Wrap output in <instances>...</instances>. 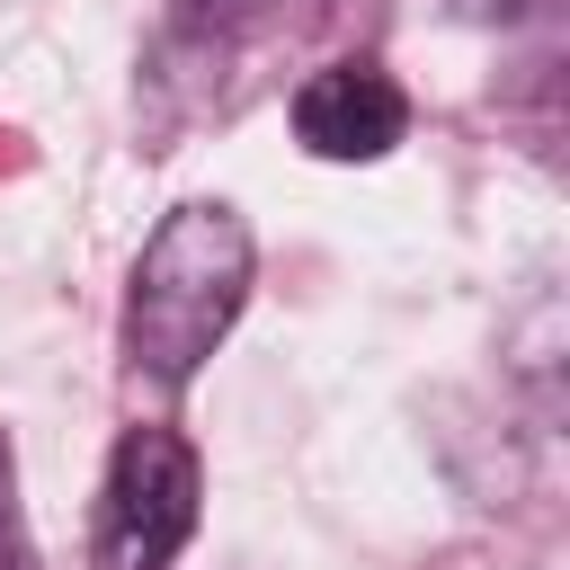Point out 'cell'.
Wrapping results in <instances>:
<instances>
[{"label":"cell","instance_id":"obj_1","mask_svg":"<svg viewBox=\"0 0 570 570\" xmlns=\"http://www.w3.org/2000/svg\"><path fill=\"white\" fill-rule=\"evenodd\" d=\"M249 267H258V249H249V223L232 205H214V196L178 205L142 240V258H134V285H125V365L142 383H160V392L196 383V365L223 347V330L249 303Z\"/></svg>","mask_w":570,"mask_h":570},{"label":"cell","instance_id":"obj_2","mask_svg":"<svg viewBox=\"0 0 570 570\" xmlns=\"http://www.w3.org/2000/svg\"><path fill=\"white\" fill-rule=\"evenodd\" d=\"M196 454L169 428H125L98 499V570H169L178 543L196 534Z\"/></svg>","mask_w":570,"mask_h":570},{"label":"cell","instance_id":"obj_3","mask_svg":"<svg viewBox=\"0 0 570 570\" xmlns=\"http://www.w3.org/2000/svg\"><path fill=\"white\" fill-rule=\"evenodd\" d=\"M294 134L312 160H383L410 134V98L374 62H330L294 89Z\"/></svg>","mask_w":570,"mask_h":570},{"label":"cell","instance_id":"obj_4","mask_svg":"<svg viewBox=\"0 0 570 570\" xmlns=\"http://www.w3.org/2000/svg\"><path fill=\"white\" fill-rule=\"evenodd\" d=\"M178 9H187V18H196V27H223V18H249V9H258V0H178Z\"/></svg>","mask_w":570,"mask_h":570}]
</instances>
